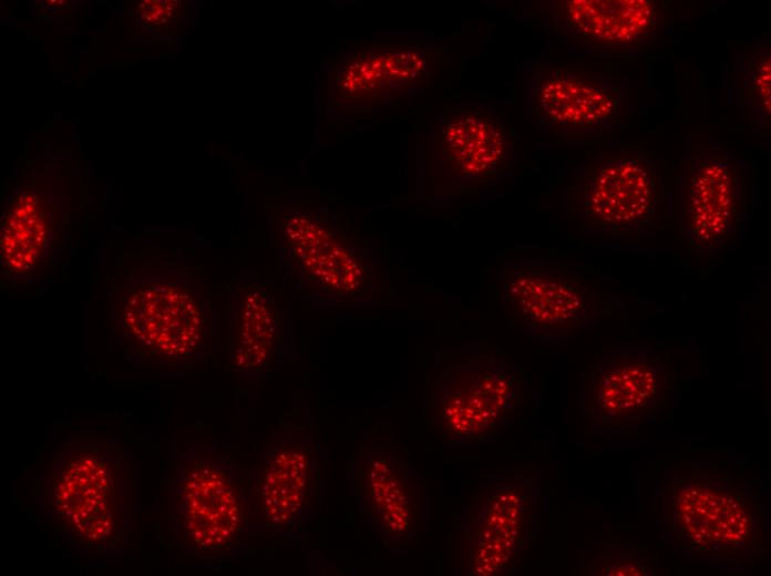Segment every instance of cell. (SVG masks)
<instances>
[{
  "label": "cell",
  "mask_w": 771,
  "mask_h": 576,
  "mask_svg": "<svg viewBox=\"0 0 771 576\" xmlns=\"http://www.w3.org/2000/svg\"><path fill=\"white\" fill-rule=\"evenodd\" d=\"M51 533L96 558L126 551L137 512V461L114 434L79 431L43 460L32 484Z\"/></svg>",
  "instance_id": "obj_1"
},
{
  "label": "cell",
  "mask_w": 771,
  "mask_h": 576,
  "mask_svg": "<svg viewBox=\"0 0 771 576\" xmlns=\"http://www.w3.org/2000/svg\"><path fill=\"white\" fill-rule=\"evenodd\" d=\"M652 505L660 541L690 560L747 572L770 554L767 505L747 481L728 472L666 470Z\"/></svg>",
  "instance_id": "obj_2"
},
{
  "label": "cell",
  "mask_w": 771,
  "mask_h": 576,
  "mask_svg": "<svg viewBox=\"0 0 771 576\" xmlns=\"http://www.w3.org/2000/svg\"><path fill=\"white\" fill-rule=\"evenodd\" d=\"M207 294L188 270H132L112 292L111 343L134 367L194 368L213 344Z\"/></svg>",
  "instance_id": "obj_3"
},
{
  "label": "cell",
  "mask_w": 771,
  "mask_h": 576,
  "mask_svg": "<svg viewBox=\"0 0 771 576\" xmlns=\"http://www.w3.org/2000/svg\"><path fill=\"white\" fill-rule=\"evenodd\" d=\"M426 380L422 415L445 446L493 443L527 402L524 371L479 341L436 351Z\"/></svg>",
  "instance_id": "obj_4"
},
{
  "label": "cell",
  "mask_w": 771,
  "mask_h": 576,
  "mask_svg": "<svg viewBox=\"0 0 771 576\" xmlns=\"http://www.w3.org/2000/svg\"><path fill=\"white\" fill-rule=\"evenodd\" d=\"M172 538L186 555L205 562L233 557L253 525L250 466L217 444L178 452L167 488Z\"/></svg>",
  "instance_id": "obj_5"
},
{
  "label": "cell",
  "mask_w": 771,
  "mask_h": 576,
  "mask_svg": "<svg viewBox=\"0 0 771 576\" xmlns=\"http://www.w3.org/2000/svg\"><path fill=\"white\" fill-rule=\"evenodd\" d=\"M539 510L535 465L487 476L469 494L450 532L452 574L518 573L534 547Z\"/></svg>",
  "instance_id": "obj_6"
},
{
  "label": "cell",
  "mask_w": 771,
  "mask_h": 576,
  "mask_svg": "<svg viewBox=\"0 0 771 576\" xmlns=\"http://www.w3.org/2000/svg\"><path fill=\"white\" fill-rule=\"evenodd\" d=\"M425 191L438 207L489 192L510 178L517 163V141L508 120L480 102L448 106L424 138Z\"/></svg>",
  "instance_id": "obj_7"
},
{
  "label": "cell",
  "mask_w": 771,
  "mask_h": 576,
  "mask_svg": "<svg viewBox=\"0 0 771 576\" xmlns=\"http://www.w3.org/2000/svg\"><path fill=\"white\" fill-rule=\"evenodd\" d=\"M662 193L658 156L641 147H619L575 166L562 205L590 233L635 238L658 227Z\"/></svg>",
  "instance_id": "obj_8"
},
{
  "label": "cell",
  "mask_w": 771,
  "mask_h": 576,
  "mask_svg": "<svg viewBox=\"0 0 771 576\" xmlns=\"http://www.w3.org/2000/svg\"><path fill=\"white\" fill-rule=\"evenodd\" d=\"M629 84L616 74L566 62L535 63L525 79V105L534 127L568 144L602 138L629 125Z\"/></svg>",
  "instance_id": "obj_9"
},
{
  "label": "cell",
  "mask_w": 771,
  "mask_h": 576,
  "mask_svg": "<svg viewBox=\"0 0 771 576\" xmlns=\"http://www.w3.org/2000/svg\"><path fill=\"white\" fill-rule=\"evenodd\" d=\"M677 229L698 254L736 250L749 225V167L718 142L691 148L676 179Z\"/></svg>",
  "instance_id": "obj_10"
},
{
  "label": "cell",
  "mask_w": 771,
  "mask_h": 576,
  "mask_svg": "<svg viewBox=\"0 0 771 576\" xmlns=\"http://www.w3.org/2000/svg\"><path fill=\"white\" fill-rule=\"evenodd\" d=\"M278 237L285 263L302 288L346 305L363 304L376 292L374 254L325 210L284 208Z\"/></svg>",
  "instance_id": "obj_11"
},
{
  "label": "cell",
  "mask_w": 771,
  "mask_h": 576,
  "mask_svg": "<svg viewBox=\"0 0 771 576\" xmlns=\"http://www.w3.org/2000/svg\"><path fill=\"white\" fill-rule=\"evenodd\" d=\"M498 306L511 326L543 343L575 340L603 317L600 297L577 271L543 259L497 270Z\"/></svg>",
  "instance_id": "obj_12"
},
{
  "label": "cell",
  "mask_w": 771,
  "mask_h": 576,
  "mask_svg": "<svg viewBox=\"0 0 771 576\" xmlns=\"http://www.w3.org/2000/svg\"><path fill=\"white\" fill-rule=\"evenodd\" d=\"M444 53L443 45L414 39L356 43L328 73V101L352 114L411 101L441 74Z\"/></svg>",
  "instance_id": "obj_13"
},
{
  "label": "cell",
  "mask_w": 771,
  "mask_h": 576,
  "mask_svg": "<svg viewBox=\"0 0 771 576\" xmlns=\"http://www.w3.org/2000/svg\"><path fill=\"white\" fill-rule=\"evenodd\" d=\"M669 393V366L659 352L617 344L582 372L578 408L593 434L610 438L655 420Z\"/></svg>",
  "instance_id": "obj_14"
},
{
  "label": "cell",
  "mask_w": 771,
  "mask_h": 576,
  "mask_svg": "<svg viewBox=\"0 0 771 576\" xmlns=\"http://www.w3.org/2000/svg\"><path fill=\"white\" fill-rule=\"evenodd\" d=\"M545 29L568 49L602 55H636L657 45L669 29L660 0L537 1Z\"/></svg>",
  "instance_id": "obj_15"
},
{
  "label": "cell",
  "mask_w": 771,
  "mask_h": 576,
  "mask_svg": "<svg viewBox=\"0 0 771 576\" xmlns=\"http://www.w3.org/2000/svg\"><path fill=\"white\" fill-rule=\"evenodd\" d=\"M253 523L273 534L299 531L316 508L320 463L308 430H274L250 466Z\"/></svg>",
  "instance_id": "obj_16"
},
{
  "label": "cell",
  "mask_w": 771,
  "mask_h": 576,
  "mask_svg": "<svg viewBox=\"0 0 771 576\" xmlns=\"http://www.w3.org/2000/svg\"><path fill=\"white\" fill-rule=\"evenodd\" d=\"M423 480L399 449L363 443L351 465V491L369 532L387 547L412 543L423 521Z\"/></svg>",
  "instance_id": "obj_17"
},
{
  "label": "cell",
  "mask_w": 771,
  "mask_h": 576,
  "mask_svg": "<svg viewBox=\"0 0 771 576\" xmlns=\"http://www.w3.org/2000/svg\"><path fill=\"white\" fill-rule=\"evenodd\" d=\"M55 220V208L47 193L23 189L12 197L1 224L2 277L37 282L49 275Z\"/></svg>",
  "instance_id": "obj_18"
},
{
  "label": "cell",
  "mask_w": 771,
  "mask_h": 576,
  "mask_svg": "<svg viewBox=\"0 0 771 576\" xmlns=\"http://www.w3.org/2000/svg\"><path fill=\"white\" fill-rule=\"evenodd\" d=\"M229 366L239 373H259L281 343L279 306L261 285L237 287L230 301Z\"/></svg>",
  "instance_id": "obj_19"
},
{
  "label": "cell",
  "mask_w": 771,
  "mask_h": 576,
  "mask_svg": "<svg viewBox=\"0 0 771 576\" xmlns=\"http://www.w3.org/2000/svg\"><path fill=\"white\" fill-rule=\"evenodd\" d=\"M771 47L770 40L734 55L732 84L742 115L755 132L770 135L771 120Z\"/></svg>",
  "instance_id": "obj_20"
},
{
  "label": "cell",
  "mask_w": 771,
  "mask_h": 576,
  "mask_svg": "<svg viewBox=\"0 0 771 576\" xmlns=\"http://www.w3.org/2000/svg\"><path fill=\"white\" fill-rule=\"evenodd\" d=\"M579 572L587 576H651L656 559L646 545L594 542L583 549Z\"/></svg>",
  "instance_id": "obj_21"
},
{
  "label": "cell",
  "mask_w": 771,
  "mask_h": 576,
  "mask_svg": "<svg viewBox=\"0 0 771 576\" xmlns=\"http://www.w3.org/2000/svg\"><path fill=\"white\" fill-rule=\"evenodd\" d=\"M131 9L141 23L155 28L177 22L183 14L182 2L173 0L136 1Z\"/></svg>",
  "instance_id": "obj_22"
}]
</instances>
